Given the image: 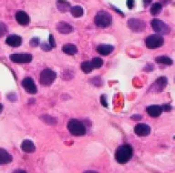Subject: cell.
Masks as SVG:
<instances>
[{
	"label": "cell",
	"instance_id": "1",
	"mask_svg": "<svg viewBox=\"0 0 175 173\" xmlns=\"http://www.w3.org/2000/svg\"><path fill=\"white\" fill-rule=\"evenodd\" d=\"M132 158V148L130 144H123L116 149L115 160L120 164H125Z\"/></svg>",
	"mask_w": 175,
	"mask_h": 173
},
{
	"label": "cell",
	"instance_id": "2",
	"mask_svg": "<svg viewBox=\"0 0 175 173\" xmlns=\"http://www.w3.org/2000/svg\"><path fill=\"white\" fill-rule=\"evenodd\" d=\"M67 130L71 135L76 136V137L84 136L87 132L85 125L81 122V120H76V119H72L68 121Z\"/></svg>",
	"mask_w": 175,
	"mask_h": 173
},
{
	"label": "cell",
	"instance_id": "3",
	"mask_svg": "<svg viewBox=\"0 0 175 173\" xmlns=\"http://www.w3.org/2000/svg\"><path fill=\"white\" fill-rule=\"evenodd\" d=\"M94 22L96 26L99 27H108L112 23V17L107 11H99L95 16Z\"/></svg>",
	"mask_w": 175,
	"mask_h": 173
},
{
	"label": "cell",
	"instance_id": "4",
	"mask_svg": "<svg viewBox=\"0 0 175 173\" xmlns=\"http://www.w3.org/2000/svg\"><path fill=\"white\" fill-rule=\"evenodd\" d=\"M57 78L56 72L50 68H46L42 70L39 77V82L43 86H50L54 83L55 80Z\"/></svg>",
	"mask_w": 175,
	"mask_h": 173
},
{
	"label": "cell",
	"instance_id": "5",
	"mask_svg": "<svg viewBox=\"0 0 175 173\" xmlns=\"http://www.w3.org/2000/svg\"><path fill=\"white\" fill-rule=\"evenodd\" d=\"M164 44V39L162 35H150L145 39V45L150 49L161 48Z\"/></svg>",
	"mask_w": 175,
	"mask_h": 173
},
{
	"label": "cell",
	"instance_id": "6",
	"mask_svg": "<svg viewBox=\"0 0 175 173\" xmlns=\"http://www.w3.org/2000/svg\"><path fill=\"white\" fill-rule=\"evenodd\" d=\"M150 25H151V27L153 28V30L158 33L159 35H168L171 31L170 29V27L165 24L163 21L160 20V19H152L150 21Z\"/></svg>",
	"mask_w": 175,
	"mask_h": 173
},
{
	"label": "cell",
	"instance_id": "7",
	"mask_svg": "<svg viewBox=\"0 0 175 173\" xmlns=\"http://www.w3.org/2000/svg\"><path fill=\"white\" fill-rule=\"evenodd\" d=\"M128 27L135 33H141L146 29V23L138 18H131L128 21Z\"/></svg>",
	"mask_w": 175,
	"mask_h": 173
},
{
	"label": "cell",
	"instance_id": "8",
	"mask_svg": "<svg viewBox=\"0 0 175 173\" xmlns=\"http://www.w3.org/2000/svg\"><path fill=\"white\" fill-rule=\"evenodd\" d=\"M9 58L14 63H30L33 57L31 54H11Z\"/></svg>",
	"mask_w": 175,
	"mask_h": 173
},
{
	"label": "cell",
	"instance_id": "9",
	"mask_svg": "<svg viewBox=\"0 0 175 173\" xmlns=\"http://www.w3.org/2000/svg\"><path fill=\"white\" fill-rule=\"evenodd\" d=\"M21 85L23 87V89L29 94H36L38 92V88L34 82V80L32 78L27 77L24 80H22Z\"/></svg>",
	"mask_w": 175,
	"mask_h": 173
},
{
	"label": "cell",
	"instance_id": "10",
	"mask_svg": "<svg viewBox=\"0 0 175 173\" xmlns=\"http://www.w3.org/2000/svg\"><path fill=\"white\" fill-rule=\"evenodd\" d=\"M167 84H168V80L165 77L158 78L156 80V81L150 86V91H154V92H161L166 88Z\"/></svg>",
	"mask_w": 175,
	"mask_h": 173
},
{
	"label": "cell",
	"instance_id": "11",
	"mask_svg": "<svg viewBox=\"0 0 175 173\" xmlns=\"http://www.w3.org/2000/svg\"><path fill=\"white\" fill-rule=\"evenodd\" d=\"M134 132L139 137H146V136H149L150 133V128L147 124L140 123V124L135 126Z\"/></svg>",
	"mask_w": 175,
	"mask_h": 173
},
{
	"label": "cell",
	"instance_id": "12",
	"mask_svg": "<svg viewBox=\"0 0 175 173\" xmlns=\"http://www.w3.org/2000/svg\"><path fill=\"white\" fill-rule=\"evenodd\" d=\"M15 17H16V22L19 25L27 26V25H28L30 23V17H29V16L25 11H22V10L17 11L16 13V15H15Z\"/></svg>",
	"mask_w": 175,
	"mask_h": 173
},
{
	"label": "cell",
	"instance_id": "13",
	"mask_svg": "<svg viewBox=\"0 0 175 173\" xmlns=\"http://www.w3.org/2000/svg\"><path fill=\"white\" fill-rule=\"evenodd\" d=\"M56 29L60 34H69L73 32V27L65 21H60L56 25Z\"/></svg>",
	"mask_w": 175,
	"mask_h": 173
},
{
	"label": "cell",
	"instance_id": "14",
	"mask_svg": "<svg viewBox=\"0 0 175 173\" xmlns=\"http://www.w3.org/2000/svg\"><path fill=\"white\" fill-rule=\"evenodd\" d=\"M6 43L13 48H18L22 44V38L18 35H9L7 39Z\"/></svg>",
	"mask_w": 175,
	"mask_h": 173
},
{
	"label": "cell",
	"instance_id": "15",
	"mask_svg": "<svg viewBox=\"0 0 175 173\" xmlns=\"http://www.w3.org/2000/svg\"><path fill=\"white\" fill-rule=\"evenodd\" d=\"M146 111L151 118H158L161 116L162 113V106L159 105H151V106L147 107Z\"/></svg>",
	"mask_w": 175,
	"mask_h": 173
},
{
	"label": "cell",
	"instance_id": "16",
	"mask_svg": "<svg viewBox=\"0 0 175 173\" xmlns=\"http://www.w3.org/2000/svg\"><path fill=\"white\" fill-rule=\"evenodd\" d=\"M114 50V47L111 45H107V44H101L97 47V52L102 56H108L112 51Z\"/></svg>",
	"mask_w": 175,
	"mask_h": 173
},
{
	"label": "cell",
	"instance_id": "17",
	"mask_svg": "<svg viewBox=\"0 0 175 173\" xmlns=\"http://www.w3.org/2000/svg\"><path fill=\"white\" fill-rule=\"evenodd\" d=\"M13 157L4 148H0V165H6L12 162Z\"/></svg>",
	"mask_w": 175,
	"mask_h": 173
},
{
	"label": "cell",
	"instance_id": "18",
	"mask_svg": "<svg viewBox=\"0 0 175 173\" xmlns=\"http://www.w3.org/2000/svg\"><path fill=\"white\" fill-rule=\"evenodd\" d=\"M21 149L26 153H32L36 150V146L33 141L29 139H25L21 143Z\"/></svg>",
	"mask_w": 175,
	"mask_h": 173
},
{
	"label": "cell",
	"instance_id": "19",
	"mask_svg": "<svg viewBox=\"0 0 175 173\" xmlns=\"http://www.w3.org/2000/svg\"><path fill=\"white\" fill-rule=\"evenodd\" d=\"M57 8L60 12H67L70 9V4L66 0H57Z\"/></svg>",
	"mask_w": 175,
	"mask_h": 173
},
{
	"label": "cell",
	"instance_id": "20",
	"mask_svg": "<svg viewBox=\"0 0 175 173\" xmlns=\"http://www.w3.org/2000/svg\"><path fill=\"white\" fill-rule=\"evenodd\" d=\"M62 51L67 55L73 56V55L78 53V48L73 44H66L62 47Z\"/></svg>",
	"mask_w": 175,
	"mask_h": 173
},
{
	"label": "cell",
	"instance_id": "21",
	"mask_svg": "<svg viewBox=\"0 0 175 173\" xmlns=\"http://www.w3.org/2000/svg\"><path fill=\"white\" fill-rule=\"evenodd\" d=\"M155 61L158 63V64H163V65H173V61L171 57H167V56H159L155 58Z\"/></svg>",
	"mask_w": 175,
	"mask_h": 173
},
{
	"label": "cell",
	"instance_id": "22",
	"mask_svg": "<svg viewBox=\"0 0 175 173\" xmlns=\"http://www.w3.org/2000/svg\"><path fill=\"white\" fill-rule=\"evenodd\" d=\"M70 13L71 15L74 16V17H81L83 16V8L81 7V6H75V7H70Z\"/></svg>",
	"mask_w": 175,
	"mask_h": 173
},
{
	"label": "cell",
	"instance_id": "23",
	"mask_svg": "<svg viewBox=\"0 0 175 173\" xmlns=\"http://www.w3.org/2000/svg\"><path fill=\"white\" fill-rule=\"evenodd\" d=\"M81 70L84 72V73H90L92 70H93V66L91 64L90 61H84L82 62L81 65Z\"/></svg>",
	"mask_w": 175,
	"mask_h": 173
},
{
	"label": "cell",
	"instance_id": "24",
	"mask_svg": "<svg viewBox=\"0 0 175 173\" xmlns=\"http://www.w3.org/2000/svg\"><path fill=\"white\" fill-rule=\"evenodd\" d=\"M162 5L161 3H159V2L154 3V4L151 6V7H150V14H151L152 16H156V15H158V14L162 11Z\"/></svg>",
	"mask_w": 175,
	"mask_h": 173
},
{
	"label": "cell",
	"instance_id": "25",
	"mask_svg": "<svg viewBox=\"0 0 175 173\" xmlns=\"http://www.w3.org/2000/svg\"><path fill=\"white\" fill-rule=\"evenodd\" d=\"M40 119L47 125H55L56 123H57V120H55L53 117H51V116H48V115H42L40 117Z\"/></svg>",
	"mask_w": 175,
	"mask_h": 173
},
{
	"label": "cell",
	"instance_id": "26",
	"mask_svg": "<svg viewBox=\"0 0 175 173\" xmlns=\"http://www.w3.org/2000/svg\"><path fill=\"white\" fill-rule=\"evenodd\" d=\"M90 62H91V64L93 66V68H100V67H102V65H103L102 59L100 57H93L92 61H90Z\"/></svg>",
	"mask_w": 175,
	"mask_h": 173
},
{
	"label": "cell",
	"instance_id": "27",
	"mask_svg": "<svg viewBox=\"0 0 175 173\" xmlns=\"http://www.w3.org/2000/svg\"><path fill=\"white\" fill-rule=\"evenodd\" d=\"M7 31H8V27H7V26L5 23L0 22V39L3 38V37L7 33Z\"/></svg>",
	"mask_w": 175,
	"mask_h": 173
},
{
	"label": "cell",
	"instance_id": "28",
	"mask_svg": "<svg viewBox=\"0 0 175 173\" xmlns=\"http://www.w3.org/2000/svg\"><path fill=\"white\" fill-rule=\"evenodd\" d=\"M29 45L33 48H36L39 45V39L38 38H33L32 39L29 41Z\"/></svg>",
	"mask_w": 175,
	"mask_h": 173
},
{
	"label": "cell",
	"instance_id": "29",
	"mask_svg": "<svg viewBox=\"0 0 175 173\" xmlns=\"http://www.w3.org/2000/svg\"><path fill=\"white\" fill-rule=\"evenodd\" d=\"M100 103H101V105H102V106L105 107H108L107 98H106V96H105V95H102V96L100 97Z\"/></svg>",
	"mask_w": 175,
	"mask_h": 173
},
{
	"label": "cell",
	"instance_id": "30",
	"mask_svg": "<svg viewBox=\"0 0 175 173\" xmlns=\"http://www.w3.org/2000/svg\"><path fill=\"white\" fill-rule=\"evenodd\" d=\"M51 48H56V41L54 39V36L53 35H49V44H48Z\"/></svg>",
	"mask_w": 175,
	"mask_h": 173
},
{
	"label": "cell",
	"instance_id": "31",
	"mask_svg": "<svg viewBox=\"0 0 175 173\" xmlns=\"http://www.w3.org/2000/svg\"><path fill=\"white\" fill-rule=\"evenodd\" d=\"M162 111L168 112V111H171V110H172V106H171L170 104H163L162 106Z\"/></svg>",
	"mask_w": 175,
	"mask_h": 173
},
{
	"label": "cell",
	"instance_id": "32",
	"mask_svg": "<svg viewBox=\"0 0 175 173\" xmlns=\"http://www.w3.org/2000/svg\"><path fill=\"white\" fill-rule=\"evenodd\" d=\"M41 48H42L44 51H49V50L51 49V47H50L48 44L44 43V44H41Z\"/></svg>",
	"mask_w": 175,
	"mask_h": 173
},
{
	"label": "cell",
	"instance_id": "33",
	"mask_svg": "<svg viewBox=\"0 0 175 173\" xmlns=\"http://www.w3.org/2000/svg\"><path fill=\"white\" fill-rule=\"evenodd\" d=\"M135 6V0H127V7L128 8L131 9L133 8Z\"/></svg>",
	"mask_w": 175,
	"mask_h": 173
},
{
	"label": "cell",
	"instance_id": "34",
	"mask_svg": "<svg viewBox=\"0 0 175 173\" xmlns=\"http://www.w3.org/2000/svg\"><path fill=\"white\" fill-rule=\"evenodd\" d=\"M153 66L152 65H148V66H146V67L143 68V71H146V72H150V71H151V70H153Z\"/></svg>",
	"mask_w": 175,
	"mask_h": 173
},
{
	"label": "cell",
	"instance_id": "35",
	"mask_svg": "<svg viewBox=\"0 0 175 173\" xmlns=\"http://www.w3.org/2000/svg\"><path fill=\"white\" fill-rule=\"evenodd\" d=\"M131 120H141V116H140V115H137V114H135V115H133V116L131 117Z\"/></svg>",
	"mask_w": 175,
	"mask_h": 173
},
{
	"label": "cell",
	"instance_id": "36",
	"mask_svg": "<svg viewBox=\"0 0 175 173\" xmlns=\"http://www.w3.org/2000/svg\"><path fill=\"white\" fill-rule=\"evenodd\" d=\"M151 1H152V0H143V5H144L145 7H147V6H149V5L151 3Z\"/></svg>",
	"mask_w": 175,
	"mask_h": 173
},
{
	"label": "cell",
	"instance_id": "37",
	"mask_svg": "<svg viewBox=\"0 0 175 173\" xmlns=\"http://www.w3.org/2000/svg\"><path fill=\"white\" fill-rule=\"evenodd\" d=\"M171 1L172 0H162V3L161 4H163V5H167V4H169V3H171Z\"/></svg>",
	"mask_w": 175,
	"mask_h": 173
},
{
	"label": "cell",
	"instance_id": "38",
	"mask_svg": "<svg viewBox=\"0 0 175 173\" xmlns=\"http://www.w3.org/2000/svg\"><path fill=\"white\" fill-rule=\"evenodd\" d=\"M112 8H113V9H114V10H115V11H116V12H118V13H120L121 15V16H124V14L122 13V12H121V10H119V9H118V8H116V7H112Z\"/></svg>",
	"mask_w": 175,
	"mask_h": 173
},
{
	"label": "cell",
	"instance_id": "39",
	"mask_svg": "<svg viewBox=\"0 0 175 173\" xmlns=\"http://www.w3.org/2000/svg\"><path fill=\"white\" fill-rule=\"evenodd\" d=\"M14 172H27V171L24 170H16V171H14Z\"/></svg>",
	"mask_w": 175,
	"mask_h": 173
},
{
	"label": "cell",
	"instance_id": "40",
	"mask_svg": "<svg viewBox=\"0 0 175 173\" xmlns=\"http://www.w3.org/2000/svg\"><path fill=\"white\" fill-rule=\"evenodd\" d=\"M2 111H3V105L0 103V114L2 113Z\"/></svg>",
	"mask_w": 175,
	"mask_h": 173
}]
</instances>
